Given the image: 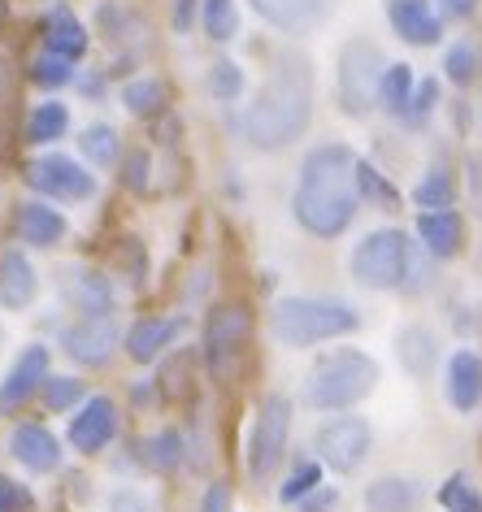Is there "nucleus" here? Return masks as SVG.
<instances>
[{
  "label": "nucleus",
  "instance_id": "nucleus-1",
  "mask_svg": "<svg viewBox=\"0 0 482 512\" xmlns=\"http://www.w3.org/2000/svg\"><path fill=\"white\" fill-rule=\"evenodd\" d=\"M313 122V61L300 48L274 53L257 100L244 113V139L261 152H278L309 131Z\"/></svg>",
  "mask_w": 482,
  "mask_h": 512
},
{
  "label": "nucleus",
  "instance_id": "nucleus-2",
  "mask_svg": "<svg viewBox=\"0 0 482 512\" xmlns=\"http://www.w3.org/2000/svg\"><path fill=\"white\" fill-rule=\"evenodd\" d=\"M357 157L348 144H317L300 161L291 213L313 239H339L357 217Z\"/></svg>",
  "mask_w": 482,
  "mask_h": 512
},
{
  "label": "nucleus",
  "instance_id": "nucleus-3",
  "mask_svg": "<svg viewBox=\"0 0 482 512\" xmlns=\"http://www.w3.org/2000/svg\"><path fill=\"white\" fill-rule=\"evenodd\" d=\"M378 387V361L361 348L322 352L304 374V404L317 413H344Z\"/></svg>",
  "mask_w": 482,
  "mask_h": 512
},
{
  "label": "nucleus",
  "instance_id": "nucleus-4",
  "mask_svg": "<svg viewBox=\"0 0 482 512\" xmlns=\"http://www.w3.org/2000/svg\"><path fill=\"white\" fill-rule=\"evenodd\" d=\"M361 326V313L344 300L322 296H283L270 313V335L283 348H313V343L344 339Z\"/></svg>",
  "mask_w": 482,
  "mask_h": 512
},
{
  "label": "nucleus",
  "instance_id": "nucleus-5",
  "mask_svg": "<svg viewBox=\"0 0 482 512\" xmlns=\"http://www.w3.org/2000/svg\"><path fill=\"white\" fill-rule=\"evenodd\" d=\"M413 261H417V243H409L404 230L383 226V230H370V235L352 248L348 270L370 291H404Z\"/></svg>",
  "mask_w": 482,
  "mask_h": 512
},
{
  "label": "nucleus",
  "instance_id": "nucleus-6",
  "mask_svg": "<svg viewBox=\"0 0 482 512\" xmlns=\"http://www.w3.org/2000/svg\"><path fill=\"white\" fill-rule=\"evenodd\" d=\"M383 74H387V57L378 53L374 40L365 35H352V40L339 48V66H335V100L348 118H370L378 105V92H383Z\"/></svg>",
  "mask_w": 482,
  "mask_h": 512
},
{
  "label": "nucleus",
  "instance_id": "nucleus-7",
  "mask_svg": "<svg viewBox=\"0 0 482 512\" xmlns=\"http://www.w3.org/2000/svg\"><path fill=\"white\" fill-rule=\"evenodd\" d=\"M287 439H291V400L283 391H270L257 408L248 434V478L252 482H270L278 465L287 460Z\"/></svg>",
  "mask_w": 482,
  "mask_h": 512
},
{
  "label": "nucleus",
  "instance_id": "nucleus-8",
  "mask_svg": "<svg viewBox=\"0 0 482 512\" xmlns=\"http://www.w3.org/2000/svg\"><path fill=\"white\" fill-rule=\"evenodd\" d=\"M252 335V313L244 304H213L205 317V335H200V356H205L213 382H226L239 361V352L248 348Z\"/></svg>",
  "mask_w": 482,
  "mask_h": 512
},
{
  "label": "nucleus",
  "instance_id": "nucleus-9",
  "mask_svg": "<svg viewBox=\"0 0 482 512\" xmlns=\"http://www.w3.org/2000/svg\"><path fill=\"white\" fill-rule=\"evenodd\" d=\"M313 447H317V460H322L326 469L357 473L374 447V430L365 417H331L322 430H317Z\"/></svg>",
  "mask_w": 482,
  "mask_h": 512
},
{
  "label": "nucleus",
  "instance_id": "nucleus-10",
  "mask_svg": "<svg viewBox=\"0 0 482 512\" xmlns=\"http://www.w3.org/2000/svg\"><path fill=\"white\" fill-rule=\"evenodd\" d=\"M27 183L40 191V196L57 200V204H74V200H92V196H96V174H92V170H83L79 161L61 157V152L31 161Z\"/></svg>",
  "mask_w": 482,
  "mask_h": 512
},
{
  "label": "nucleus",
  "instance_id": "nucleus-11",
  "mask_svg": "<svg viewBox=\"0 0 482 512\" xmlns=\"http://www.w3.org/2000/svg\"><path fill=\"white\" fill-rule=\"evenodd\" d=\"M118 322H113L109 313H83L74 326H66V335H61V348H66L70 361H79V365H109V356L118 352Z\"/></svg>",
  "mask_w": 482,
  "mask_h": 512
},
{
  "label": "nucleus",
  "instance_id": "nucleus-12",
  "mask_svg": "<svg viewBox=\"0 0 482 512\" xmlns=\"http://www.w3.org/2000/svg\"><path fill=\"white\" fill-rule=\"evenodd\" d=\"M44 382H48V348L44 343H31V348L18 352L14 369H9L5 382H0V417L18 413V408L44 387Z\"/></svg>",
  "mask_w": 482,
  "mask_h": 512
},
{
  "label": "nucleus",
  "instance_id": "nucleus-13",
  "mask_svg": "<svg viewBox=\"0 0 482 512\" xmlns=\"http://www.w3.org/2000/svg\"><path fill=\"white\" fill-rule=\"evenodd\" d=\"M252 9L283 35H309L326 27L335 14V0H252Z\"/></svg>",
  "mask_w": 482,
  "mask_h": 512
},
{
  "label": "nucleus",
  "instance_id": "nucleus-14",
  "mask_svg": "<svg viewBox=\"0 0 482 512\" xmlns=\"http://www.w3.org/2000/svg\"><path fill=\"white\" fill-rule=\"evenodd\" d=\"M391 31L413 48H435L443 35V14L430 0H383Z\"/></svg>",
  "mask_w": 482,
  "mask_h": 512
},
{
  "label": "nucleus",
  "instance_id": "nucleus-15",
  "mask_svg": "<svg viewBox=\"0 0 482 512\" xmlns=\"http://www.w3.org/2000/svg\"><path fill=\"white\" fill-rule=\"evenodd\" d=\"M118 434V408H113L109 395H92V400H83L79 417L70 421V443L79 447V452H105L109 439Z\"/></svg>",
  "mask_w": 482,
  "mask_h": 512
},
{
  "label": "nucleus",
  "instance_id": "nucleus-16",
  "mask_svg": "<svg viewBox=\"0 0 482 512\" xmlns=\"http://www.w3.org/2000/svg\"><path fill=\"white\" fill-rule=\"evenodd\" d=\"M443 395L456 413H474L482 404V356L478 352H452L448 356V369H443Z\"/></svg>",
  "mask_w": 482,
  "mask_h": 512
},
{
  "label": "nucleus",
  "instance_id": "nucleus-17",
  "mask_svg": "<svg viewBox=\"0 0 482 512\" xmlns=\"http://www.w3.org/2000/svg\"><path fill=\"white\" fill-rule=\"evenodd\" d=\"M9 456L27 473H53L61 465V443L44 426H14L9 430Z\"/></svg>",
  "mask_w": 482,
  "mask_h": 512
},
{
  "label": "nucleus",
  "instance_id": "nucleus-18",
  "mask_svg": "<svg viewBox=\"0 0 482 512\" xmlns=\"http://www.w3.org/2000/svg\"><path fill=\"white\" fill-rule=\"evenodd\" d=\"M179 330H183V317H144V322L126 330V352H131V361L152 365L174 343Z\"/></svg>",
  "mask_w": 482,
  "mask_h": 512
},
{
  "label": "nucleus",
  "instance_id": "nucleus-19",
  "mask_svg": "<svg viewBox=\"0 0 482 512\" xmlns=\"http://www.w3.org/2000/svg\"><path fill=\"white\" fill-rule=\"evenodd\" d=\"M40 291V278H35V265L22 256V248H9L0 256V304L5 309H27Z\"/></svg>",
  "mask_w": 482,
  "mask_h": 512
},
{
  "label": "nucleus",
  "instance_id": "nucleus-20",
  "mask_svg": "<svg viewBox=\"0 0 482 512\" xmlns=\"http://www.w3.org/2000/svg\"><path fill=\"white\" fill-rule=\"evenodd\" d=\"M14 222H18L22 243H31V248H53V243L66 235V217H61V209H53V204H44V200L18 204Z\"/></svg>",
  "mask_w": 482,
  "mask_h": 512
},
{
  "label": "nucleus",
  "instance_id": "nucleus-21",
  "mask_svg": "<svg viewBox=\"0 0 482 512\" xmlns=\"http://www.w3.org/2000/svg\"><path fill=\"white\" fill-rule=\"evenodd\" d=\"M417 239H422V248L430 256H439V261H448V256L461 252V239H465V226L461 217L452 209H430L417 217Z\"/></svg>",
  "mask_w": 482,
  "mask_h": 512
},
{
  "label": "nucleus",
  "instance_id": "nucleus-22",
  "mask_svg": "<svg viewBox=\"0 0 482 512\" xmlns=\"http://www.w3.org/2000/svg\"><path fill=\"white\" fill-rule=\"evenodd\" d=\"M40 31H44V48H48V53H61L70 61H79L87 53V27L74 18V9H66V5L48 9Z\"/></svg>",
  "mask_w": 482,
  "mask_h": 512
},
{
  "label": "nucleus",
  "instance_id": "nucleus-23",
  "mask_svg": "<svg viewBox=\"0 0 482 512\" xmlns=\"http://www.w3.org/2000/svg\"><path fill=\"white\" fill-rule=\"evenodd\" d=\"M396 356H400V365L409 369L413 378H430V374H435V365H439V339H435V330L404 326L400 335H396Z\"/></svg>",
  "mask_w": 482,
  "mask_h": 512
},
{
  "label": "nucleus",
  "instance_id": "nucleus-24",
  "mask_svg": "<svg viewBox=\"0 0 482 512\" xmlns=\"http://www.w3.org/2000/svg\"><path fill=\"white\" fill-rule=\"evenodd\" d=\"M422 504V486L413 478H378L365 486V512H417Z\"/></svg>",
  "mask_w": 482,
  "mask_h": 512
},
{
  "label": "nucleus",
  "instance_id": "nucleus-25",
  "mask_svg": "<svg viewBox=\"0 0 482 512\" xmlns=\"http://www.w3.org/2000/svg\"><path fill=\"white\" fill-rule=\"evenodd\" d=\"M66 296L79 313H109L113 309V287L109 278H100L92 270H70L66 278Z\"/></svg>",
  "mask_w": 482,
  "mask_h": 512
},
{
  "label": "nucleus",
  "instance_id": "nucleus-26",
  "mask_svg": "<svg viewBox=\"0 0 482 512\" xmlns=\"http://www.w3.org/2000/svg\"><path fill=\"white\" fill-rule=\"evenodd\" d=\"M413 92H417V79H413V66H387L383 74V92H378V105H383L391 118H404L413 105Z\"/></svg>",
  "mask_w": 482,
  "mask_h": 512
},
{
  "label": "nucleus",
  "instance_id": "nucleus-27",
  "mask_svg": "<svg viewBox=\"0 0 482 512\" xmlns=\"http://www.w3.org/2000/svg\"><path fill=\"white\" fill-rule=\"evenodd\" d=\"M70 131V105L61 100H48V105H35L31 118H27V139L31 144H53Z\"/></svg>",
  "mask_w": 482,
  "mask_h": 512
},
{
  "label": "nucleus",
  "instance_id": "nucleus-28",
  "mask_svg": "<svg viewBox=\"0 0 482 512\" xmlns=\"http://www.w3.org/2000/svg\"><path fill=\"white\" fill-rule=\"evenodd\" d=\"M183 456H187V443H183V434H179V430H157V434H148V443H144L148 469L170 473V469H179V465H183Z\"/></svg>",
  "mask_w": 482,
  "mask_h": 512
},
{
  "label": "nucleus",
  "instance_id": "nucleus-29",
  "mask_svg": "<svg viewBox=\"0 0 482 512\" xmlns=\"http://www.w3.org/2000/svg\"><path fill=\"white\" fill-rule=\"evenodd\" d=\"M79 148H83V157L92 161V170H109V165L118 161V152H122V144H118V131H113L109 122L87 126L83 139H79Z\"/></svg>",
  "mask_w": 482,
  "mask_h": 512
},
{
  "label": "nucleus",
  "instance_id": "nucleus-30",
  "mask_svg": "<svg viewBox=\"0 0 482 512\" xmlns=\"http://www.w3.org/2000/svg\"><path fill=\"white\" fill-rule=\"evenodd\" d=\"M452 200H456V183H452V174L443 170V165H435L422 183L413 187V204L422 213H430V209H452Z\"/></svg>",
  "mask_w": 482,
  "mask_h": 512
},
{
  "label": "nucleus",
  "instance_id": "nucleus-31",
  "mask_svg": "<svg viewBox=\"0 0 482 512\" xmlns=\"http://www.w3.org/2000/svg\"><path fill=\"white\" fill-rule=\"evenodd\" d=\"M200 27H205V35H209L213 44L235 40V31H239L235 0H205V5H200Z\"/></svg>",
  "mask_w": 482,
  "mask_h": 512
},
{
  "label": "nucleus",
  "instance_id": "nucleus-32",
  "mask_svg": "<svg viewBox=\"0 0 482 512\" xmlns=\"http://www.w3.org/2000/svg\"><path fill=\"white\" fill-rule=\"evenodd\" d=\"M317 486H322V460H300V465L287 473V482L278 486V499H283V504H304Z\"/></svg>",
  "mask_w": 482,
  "mask_h": 512
},
{
  "label": "nucleus",
  "instance_id": "nucleus-33",
  "mask_svg": "<svg viewBox=\"0 0 482 512\" xmlns=\"http://www.w3.org/2000/svg\"><path fill=\"white\" fill-rule=\"evenodd\" d=\"M439 504L448 512H482V491L474 486L469 473H452V478L439 486Z\"/></svg>",
  "mask_w": 482,
  "mask_h": 512
},
{
  "label": "nucleus",
  "instance_id": "nucleus-34",
  "mask_svg": "<svg viewBox=\"0 0 482 512\" xmlns=\"http://www.w3.org/2000/svg\"><path fill=\"white\" fill-rule=\"evenodd\" d=\"M122 105H126V113H135V118H148V113H157L166 105V87L157 79H135L122 87Z\"/></svg>",
  "mask_w": 482,
  "mask_h": 512
},
{
  "label": "nucleus",
  "instance_id": "nucleus-35",
  "mask_svg": "<svg viewBox=\"0 0 482 512\" xmlns=\"http://www.w3.org/2000/svg\"><path fill=\"white\" fill-rule=\"evenodd\" d=\"M31 79L40 83V87H70L74 83V61L70 57H61V53H44L31 61Z\"/></svg>",
  "mask_w": 482,
  "mask_h": 512
},
{
  "label": "nucleus",
  "instance_id": "nucleus-36",
  "mask_svg": "<svg viewBox=\"0 0 482 512\" xmlns=\"http://www.w3.org/2000/svg\"><path fill=\"white\" fill-rule=\"evenodd\" d=\"M478 70H482V61L474 53V44L461 40V44H452L448 53H443V74H448V83H456V87H469Z\"/></svg>",
  "mask_w": 482,
  "mask_h": 512
},
{
  "label": "nucleus",
  "instance_id": "nucleus-37",
  "mask_svg": "<svg viewBox=\"0 0 482 512\" xmlns=\"http://www.w3.org/2000/svg\"><path fill=\"white\" fill-rule=\"evenodd\" d=\"M357 187H361V196L365 200H374V204H383V209H396L400 196H396V187L387 183L383 174L374 170L370 161H357Z\"/></svg>",
  "mask_w": 482,
  "mask_h": 512
},
{
  "label": "nucleus",
  "instance_id": "nucleus-38",
  "mask_svg": "<svg viewBox=\"0 0 482 512\" xmlns=\"http://www.w3.org/2000/svg\"><path fill=\"white\" fill-rule=\"evenodd\" d=\"M209 92L213 100H239V92H244V70L235 66V61H213V70H209Z\"/></svg>",
  "mask_w": 482,
  "mask_h": 512
},
{
  "label": "nucleus",
  "instance_id": "nucleus-39",
  "mask_svg": "<svg viewBox=\"0 0 482 512\" xmlns=\"http://www.w3.org/2000/svg\"><path fill=\"white\" fill-rule=\"evenodd\" d=\"M83 400V382L79 378H48L44 382V404L53 408V413H66Z\"/></svg>",
  "mask_w": 482,
  "mask_h": 512
},
{
  "label": "nucleus",
  "instance_id": "nucleus-40",
  "mask_svg": "<svg viewBox=\"0 0 482 512\" xmlns=\"http://www.w3.org/2000/svg\"><path fill=\"white\" fill-rule=\"evenodd\" d=\"M435 105H439V79H422V83H417V92H413L409 113H404L400 122H409V126H426V118L435 113Z\"/></svg>",
  "mask_w": 482,
  "mask_h": 512
},
{
  "label": "nucleus",
  "instance_id": "nucleus-41",
  "mask_svg": "<svg viewBox=\"0 0 482 512\" xmlns=\"http://www.w3.org/2000/svg\"><path fill=\"white\" fill-rule=\"evenodd\" d=\"M118 265H122V270H131V287H144V278H148L144 243H139V239H122V248H118Z\"/></svg>",
  "mask_w": 482,
  "mask_h": 512
},
{
  "label": "nucleus",
  "instance_id": "nucleus-42",
  "mask_svg": "<svg viewBox=\"0 0 482 512\" xmlns=\"http://www.w3.org/2000/svg\"><path fill=\"white\" fill-rule=\"evenodd\" d=\"M31 508H35V495L22 482L0 473V512H31Z\"/></svg>",
  "mask_w": 482,
  "mask_h": 512
},
{
  "label": "nucleus",
  "instance_id": "nucleus-43",
  "mask_svg": "<svg viewBox=\"0 0 482 512\" xmlns=\"http://www.w3.org/2000/svg\"><path fill=\"white\" fill-rule=\"evenodd\" d=\"M148 170H152V161H148V152H126V165H122V183L131 187V191H148Z\"/></svg>",
  "mask_w": 482,
  "mask_h": 512
},
{
  "label": "nucleus",
  "instance_id": "nucleus-44",
  "mask_svg": "<svg viewBox=\"0 0 482 512\" xmlns=\"http://www.w3.org/2000/svg\"><path fill=\"white\" fill-rule=\"evenodd\" d=\"M200 512H231V486L213 482L205 491V499H200Z\"/></svg>",
  "mask_w": 482,
  "mask_h": 512
},
{
  "label": "nucleus",
  "instance_id": "nucleus-45",
  "mask_svg": "<svg viewBox=\"0 0 482 512\" xmlns=\"http://www.w3.org/2000/svg\"><path fill=\"white\" fill-rule=\"evenodd\" d=\"M439 14L452 18V22H465L478 14V0H439Z\"/></svg>",
  "mask_w": 482,
  "mask_h": 512
},
{
  "label": "nucleus",
  "instance_id": "nucleus-46",
  "mask_svg": "<svg viewBox=\"0 0 482 512\" xmlns=\"http://www.w3.org/2000/svg\"><path fill=\"white\" fill-rule=\"evenodd\" d=\"M335 504V491H322L317 499H309V504H304V512H322V508H331Z\"/></svg>",
  "mask_w": 482,
  "mask_h": 512
}]
</instances>
